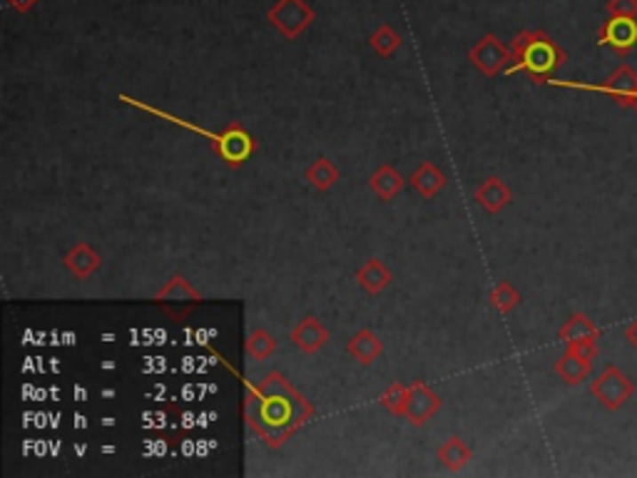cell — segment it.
I'll return each mask as SVG.
<instances>
[{"label": "cell", "instance_id": "obj_1", "mask_svg": "<svg viewBox=\"0 0 637 478\" xmlns=\"http://www.w3.org/2000/svg\"><path fill=\"white\" fill-rule=\"evenodd\" d=\"M513 65L508 73H525L536 83H548L558 73L568 52L562 51L545 30H523L513 40Z\"/></svg>", "mask_w": 637, "mask_h": 478}, {"label": "cell", "instance_id": "obj_2", "mask_svg": "<svg viewBox=\"0 0 637 478\" xmlns=\"http://www.w3.org/2000/svg\"><path fill=\"white\" fill-rule=\"evenodd\" d=\"M590 394L608 411H620L635 394V381L625 374L617 364H608L598 377L590 381Z\"/></svg>", "mask_w": 637, "mask_h": 478}, {"label": "cell", "instance_id": "obj_3", "mask_svg": "<svg viewBox=\"0 0 637 478\" xmlns=\"http://www.w3.org/2000/svg\"><path fill=\"white\" fill-rule=\"evenodd\" d=\"M550 85L558 88L587 90V92H600V95H610L612 100H617L623 108H630L637 113V73L630 65H620L605 83L600 85H587V83H568V80H548Z\"/></svg>", "mask_w": 637, "mask_h": 478}, {"label": "cell", "instance_id": "obj_4", "mask_svg": "<svg viewBox=\"0 0 637 478\" xmlns=\"http://www.w3.org/2000/svg\"><path fill=\"white\" fill-rule=\"evenodd\" d=\"M600 48H610L617 58H627L637 48V18L610 15L598 33Z\"/></svg>", "mask_w": 637, "mask_h": 478}, {"label": "cell", "instance_id": "obj_5", "mask_svg": "<svg viewBox=\"0 0 637 478\" xmlns=\"http://www.w3.org/2000/svg\"><path fill=\"white\" fill-rule=\"evenodd\" d=\"M269 20L279 33H284L289 40H294L309 28V23L314 20V11L304 0H279L269 11Z\"/></svg>", "mask_w": 637, "mask_h": 478}, {"label": "cell", "instance_id": "obj_6", "mask_svg": "<svg viewBox=\"0 0 637 478\" xmlns=\"http://www.w3.org/2000/svg\"><path fill=\"white\" fill-rule=\"evenodd\" d=\"M468 58L486 77H496L503 70H508V63H513V52L490 33L475 43L468 52Z\"/></svg>", "mask_w": 637, "mask_h": 478}, {"label": "cell", "instance_id": "obj_7", "mask_svg": "<svg viewBox=\"0 0 637 478\" xmlns=\"http://www.w3.org/2000/svg\"><path fill=\"white\" fill-rule=\"evenodd\" d=\"M441 406H443L441 396H436L434 391L428 389L424 381H413L406 391V403H403V414L401 416L409 418L416 426H421L431 416L441 411Z\"/></svg>", "mask_w": 637, "mask_h": 478}, {"label": "cell", "instance_id": "obj_8", "mask_svg": "<svg viewBox=\"0 0 637 478\" xmlns=\"http://www.w3.org/2000/svg\"><path fill=\"white\" fill-rule=\"evenodd\" d=\"M63 265L76 279H90L100 269L102 259L100 254L92 250V244L77 242V244H73V247L63 254Z\"/></svg>", "mask_w": 637, "mask_h": 478}, {"label": "cell", "instance_id": "obj_9", "mask_svg": "<svg viewBox=\"0 0 637 478\" xmlns=\"http://www.w3.org/2000/svg\"><path fill=\"white\" fill-rule=\"evenodd\" d=\"M291 341L294 347L304 354H316L329 341V329L316 319V316H304L297 327L291 329Z\"/></svg>", "mask_w": 637, "mask_h": 478}, {"label": "cell", "instance_id": "obj_10", "mask_svg": "<svg viewBox=\"0 0 637 478\" xmlns=\"http://www.w3.org/2000/svg\"><path fill=\"white\" fill-rule=\"evenodd\" d=\"M475 202L486 210L488 214L503 212L513 202L511 187L500 179V177H488L475 189Z\"/></svg>", "mask_w": 637, "mask_h": 478}, {"label": "cell", "instance_id": "obj_11", "mask_svg": "<svg viewBox=\"0 0 637 478\" xmlns=\"http://www.w3.org/2000/svg\"><path fill=\"white\" fill-rule=\"evenodd\" d=\"M558 339H561L565 347L587 344V341H600V329L590 316L577 312V315L570 316V319L558 329Z\"/></svg>", "mask_w": 637, "mask_h": 478}, {"label": "cell", "instance_id": "obj_12", "mask_svg": "<svg viewBox=\"0 0 637 478\" xmlns=\"http://www.w3.org/2000/svg\"><path fill=\"white\" fill-rule=\"evenodd\" d=\"M553 371H555L568 386H577V384H583V381L590 377L593 359H585V356H580V354L573 352V349H565V354L553 364Z\"/></svg>", "mask_w": 637, "mask_h": 478}, {"label": "cell", "instance_id": "obj_13", "mask_svg": "<svg viewBox=\"0 0 637 478\" xmlns=\"http://www.w3.org/2000/svg\"><path fill=\"white\" fill-rule=\"evenodd\" d=\"M403 177L401 172L394 167V164H381V167H376L371 177H369V187L374 192L376 197L381 202H391L396 195H399L401 189H403Z\"/></svg>", "mask_w": 637, "mask_h": 478}, {"label": "cell", "instance_id": "obj_14", "mask_svg": "<svg viewBox=\"0 0 637 478\" xmlns=\"http://www.w3.org/2000/svg\"><path fill=\"white\" fill-rule=\"evenodd\" d=\"M356 282L362 284V290L366 294H381V291L386 290L388 284L394 282V275H391V269H388L384 262H378V259H366L359 269H356Z\"/></svg>", "mask_w": 637, "mask_h": 478}, {"label": "cell", "instance_id": "obj_15", "mask_svg": "<svg viewBox=\"0 0 637 478\" xmlns=\"http://www.w3.org/2000/svg\"><path fill=\"white\" fill-rule=\"evenodd\" d=\"M409 182H411V187L416 189L424 200H434L438 192L446 187V175H443L434 163H424L413 170Z\"/></svg>", "mask_w": 637, "mask_h": 478}, {"label": "cell", "instance_id": "obj_16", "mask_svg": "<svg viewBox=\"0 0 637 478\" xmlns=\"http://www.w3.org/2000/svg\"><path fill=\"white\" fill-rule=\"evenodd\" d=\"M346 352H349L351 359H356L359 364L369 366L374 364L376 359L384 354V344H381V339L376 337L371 329H362L359 334L351 337Z\"/></svg>", "mask_w": 637, "mask_h": 478}, {"label": "cell", "instance_id": "obj_17", "mask_svg": "<svg viewBox=\"0 0 637 478\" xmlns=\"http://www.w3.org/2000/svg\"><path fill=\"white\" fill-rule=\"evenodd\" d=\"M155 299H157V304H187V307L202 302L200 291L195 290V287H192V284H189L185 277L170 279L163 290L157 291V297H155Z\"/></svg>", "mask_w": 637, "mask_h": 478}, {"label": "cell", "instance_id": "obj_18", "mask_svg": "<svg viewBox=\"0 0 637 478\" xmlns=\"http://www.w3.org/2000/svg\"><path fill=\"white\" fill-rule=\"evenodd\" d=\"M471 458H474L471 446L463 439H458V436L449 439L438 449V461H441V466H446L449 471H461V468L468 466Z\"/></svg>", "mask_w": 637, "mask_h": 478}, {"label": "cell", "instance_id": "obj_19", "mask_svg": "<svg viewBox=\"0 0 637 478\" xmlns=\"http://www.w3.org/2000/svg\"><path fill=\"white\" fill-rule=\"evenodd\" d=\"M304 179H307L314 189L329 192V189L338 182V170L334 167V163H331L329 157H319V160H314V163L307 167Z\"/></svg>", "mask_w": 637, "mask_h": 478}, {"label": "cell", "instance_id": "obj_20", "mask_svg": "<svg viewBox=\"0 0 637 478\" xmlns=\"http://www.w3.org/2000/svg\"><path fill=\"white\" fill-rule=\"evenodd\" d=\"M490 304L498 315H511L513 309L521 304V291L515 290L511 282H498L490 290Z\"/></svg>", "mask_w": 637, "mask_h": 478}, {"label": "cell", "instance_id": "obj_21", "mask_svg": "<svg viewBox=\"0 0 637 478\" xmlns=\"http://www.w3.org/2000/svg\"><path fill=\"white\" fill-rule=\"evenodd\" d=\"M276 352V341L275 337L267 331V329H251V334L247 337V354H250L251 359H257V362H264V359H269L272 354Z\"/></svg>", "mask_w": 637, "mask_h": 478}, {"label": "cell", "instance_id": "obj_22", "mask_svg": "<svg viewBox=\"0 0 637 478\" xmlns=\"http://www.w3.org/2000/svg\"><path fill=\"white\" fill-rule=\"evenodd\" d=\"M369 43H371V48H374L381 58H394V52L401 48V36L391 26H381L374 36H371Z\"/></svg>", "mask_w": 637, "mask_h": 478}, {"label": "cell", "instance_id": "obj_23", "mask_svg": "<svg viewBox=\"0 0 637 478\" xmlns=\"http://www.w3.org/2000/svg\"><path fill=\"white\" fill-rule=\"evenodd\" d=\"M406 384H391L384 394H381V406L391 411L394 416L403 414V403H406Z\"/></svg>", "mask_w": 637, "mask_h": 478}, {"label": "cell", "instance_id": "obj_24", "mask_svg": "<svg viewBox=\"0 0 637 478\" xmlns=\"http://www.w3.org/2000/svg\"><path fill=\"white\" fill-rule=\"evenodd\" d=\"M605 11L610 15H630L637 18V0H608Z\"/></svg>", "mask_w": 637, "mask_h": 478}, {"label": "cell", "instance_id": "obj_25", "mask_svg": "<svg viewBox=\"0 0 637 478\" xmlns=\"http://www.w3.org/2000/svg\"><path fill=\"white\" fill-rule=\"evenodd\" d=\"M625 341H627L633 349H637V319L635 322H630V324H627V329H625Z\"/></svg>", "mask_w": 637, "mask_h": 478}, {"label": "cell", "instance_id": "obj_26", "mask_svg": "<svg viewBox=\"0 0 637 478\" xmlns=\"http://www.w3.org/2000/svg\"><path fill=\"white\" fill-rule=\"evenodd\" d=\"M8 3L13 5L18 13H28V11H30V8H33L38 0H8Z\"/></svg>", "mask_w": 637, "mask_h": 478}]
</instances>
